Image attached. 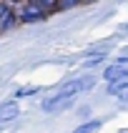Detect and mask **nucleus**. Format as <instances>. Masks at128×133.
I'll list each match as a JSON object with an SVG mask.
<instances>
[{
	"instance_id": "obj_14",
	"label": "nucleus",
	"mask_w": 128,
	"mask_h": 133,
	"mask_svg": "<svg viewBox=\"0 0 128 133\" xmlns=\"http://www.w3.org/2000/svg\"><path fill=\"white\" fill-rule=\"evenodd\" d=\"M120 30H123V33H128V23H123V25H120Z\"/></svg>"
},
{
	"instance_id": "obj_7",
	"label": "nucleus",
	"mask_w": 128,
	"mask_h": 133,
	"mask_svg": "<svg viewBox=\"0 0 128 133\" xmlns=\"http://www.w3.org/2000/svg\"><path fill=\"white\" fill-rule=\"evenodd\" d=\"M126 88H128V78H123V81H113V83H108V96H120Z\"/></svg>"
},
{
	"instance_id": "obj_8",
	"label": "nucleus",
	"mask_w": 128,
	"mask_h": 133,
	"mask_svg": "<svg viewBox=\"0 0 128 133\" xmlns=\"http://www.w3.org/2000/svg\"><path fill=\"white\" fill-rule=\"evenodd\" d=\"M98 128H100V121H85V123H80L73 133H96Z\"/></svg>"
},
{
	"instance_id": "obj_2",
	"label": "nucleus",
	"mask_w": 128,
	"mask_h": 133,
	"mask_svg": "<svg viewBox=\"0 0 128 133\" xmlns=\"http://www.w3.org/2000/svg\"><path fill=\"white\" fill-rule=\"evenodd\" d=\"M93 78H73V81L63 83L58 90H55V96H63V98H75L78 93H83V90L93 88Z\"/></svg>"
},
{
	"instance_id": "obj_3",
	"label": "nucleus",
	"mask_w": 128,
	"mask_h": 133,
	"mask_svg": "<svg viewBox=\"0 0 128 133\" xmlns=\"http://www.w3.org/2000/svg\"><path fill=\"white\" fill-rule=\"evenodd\" d=\"M123 78H128V58L126 55H120V58H116L111 63V65L103 70V81L105 83H113V81H123Z\"/></svg>"
},
{
	"instance_id": "obj_12",
	"label": "nucleus",
	"mask_w": 128,
	"mask_h": 133,
	"mask_svg": "<svg viewBox=\"0 0 128 133\" xmlns=\"http://www.w3.org/2000/svg\"><path fill=\"white\" fill-rule=\"evenodd\" d=\"M83 0H58V8H63V10H65V8H75V5H80Z\"/></svg>"
},
{
	"instance_id": "obj_6",
	"label": "nucleus",
	"mask_w": 128,
	"mask_h": 133,
	"mask_svg": "<svg viewBox=\"0 0 128 133\" xmlns=\"http://www.w3.org/2000/svg\"><path fill=\"white\" fill-rule=\"evenodd\" d=\"M18 116H20V105H18V101H5V103H0V123L15 121Z\"/></svg>"
},
{
	"instance_id": "obj_5",
	"label": "nucleus",
	"mask_w": 128,
	"mask_h": 133,
	"mask_svg": "<svg viewBox=\"0 0 128 133\" xmlns=\"http://www.w3.org/2000/svg\"><path fill=\"white\" fill-rule=\"evenodd\" d=\"M70 105H73V98H63V96H55L53 93L50 98H45L43 103H40V108L45 113H60V111H65V108H70Z\"/></svg>"
},
{
	"instance_id": "obj_4",
	"label": "nucleus",
	"mask_w": 128,
	"mask_h": 133,
	"mask_svg": "<svg viewBox=\"0 0 128 133\" xmlns=\"http://www.w3.org/2000/svg\"><path fill=\"white\" fill-rule=\"evenodd\" d=\"M15 25H18V18H15L13 3L0 0V35H3V33H8V30H13Z\"/></svg>"
},
{
	"instance_id": "obj_10",
	"label": "nucleus",
	"mask_w": 128,
	"mask_h": 133,
	"mask_svg": "<svg viewBox=\"0 0 128 133\" xmlns=\"http://www.w3.org/2000/svg\"><path fill=\"white\" fill-rule=\"evenodd\" d=\"M38 90H40L38 85H30V88H18V90H15V98H28V96H35Z\"/></svg>"
},
{
	"instance_id": "obj_1",
	"label": "nucleus",
	"mask_w": 128,
	"mask_h": 133,
	"mask_svg": "<svg viewBox=\"0 0 128 133\" xmlns=\"http://www.w3.org/2000/svg\"><path fill=\"white\" fill-rule=\"evenodd\" d=\"M15 8V18H18V23H25V25H30V23H43L45 18H48V10H43V8L38 5V3H33V0H23V3H18Z\"/></svg>"
},
{
	"instance_id": "obj_11",
	"label": "nucleus",
	"mask_w": 128,
	"mask_h": 133,
	"mask_svg": "<svg viewBox=\"0 0 128 133\" xmlns=\"http://www.w3.org/2000/svg\"><path fill=\"white\" fill-rule=\"evenodd\" d=\"M33 3H38V5L43 8V10H48V13H53V10L58 8V0H33Z\"/></svg>"
},
{
	"instance_id": "obj_13",
	"label": "nucleus",
	"mask_w": 128,
	"mask_h": 133,
	"mask_svg": "<svg viewBox=\"0 0 128 133\" xmlns=\"http://www.w3.org/2000/svg\"><path fill=\"white\" fill-rule=\"evenodd\" d=\"M118 101H123V103H128V88H126V90H123V93L118 96Z\"/></svg>"
},
{
	"instance_id": "obj_9",
	"label": "nucleus",
	"mask_w": 128,
	"mask_h": 133,
	"mask_svg": "<svg viewBox=\"0 0 128 133\" xmlns=\"http://www.w3.org/2000/svg\"><path fill=\"white\" fill-rule=\"evenodd\" d=\"M103 60H105V53H96V55H88V60H85L83 65L85 68H96V65H100Z\"/></svg>"
}]
</instances>
